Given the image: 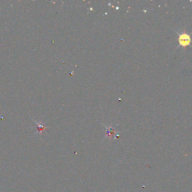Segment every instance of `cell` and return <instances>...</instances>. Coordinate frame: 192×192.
<instances>
[{
    "label": "cell",
    "instance_id": "6da1fadb",
    "mask_svg": "<svg viewBox=\"0 0 192 192\" xmlns=\"http://www.w3.org/2000/svg\"><path fill=\"white\" fill-rule=\"evenodd\" d=\"M179 44L182 46H188L191 43V37L188 34H182L179 35Z\"/></svg>",
    "mask_w": 192,
    "mask_h": 192
}]
</instances>
